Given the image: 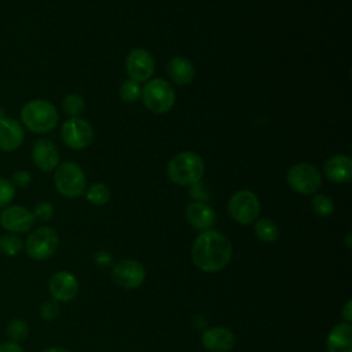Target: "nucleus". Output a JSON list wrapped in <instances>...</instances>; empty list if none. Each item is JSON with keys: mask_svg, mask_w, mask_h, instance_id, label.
<instances>
[{"mask_svg": "<svg viewBox=\"0 0 352 352\" xmlns=\"http://www.w3.org/2000/svg\"><path fill=\"white\" fill-rule=\"evenodd\" d=\"M32 160L43 172L54 170L59 164V153L50 139H38L32 148Z\"/></svg>", "mask_w": 352, "mask_h": 352, "instance_id": "obj_15", "label": "nucleus"}, {"mask_svg": "<svg viewBox=\"0 0 352 352\" xmlns=\"http://www.w3.org/2000/svg\"><path fill=\"white\" fill-rule=\"evenodd\" d=\"M23 248V242L19 236L7 234L0 238V252L6 256H15L18 254Z\"/></svg>", "mask_w": 352, "mask_h": 352, "instance_id": "obj_26", "label": "nucleus"}, {"mask_svg": "<svg viewBox=\"0 0 352 352\" xmlns=\"http://www.w3.org/2000/svg\"><path fill=\"white\" fill-rule=\"evenodd\" d=\"M286 180L296 192L302 195H314L322 187L320 172L307 162L293 165L286 173Z\"/></svg>", "mask_w": 352, "mask_h": 352, "instance_id": "obj_7", "label": "nucleus"}, {"mask_svg": "<svg viewBox=\"0 0 352 352\" xmlns=\"http://www.w3.org/2000/svg\"><path fill=\"white\" fill-rule=\"evenodd\" d=\"M191 257L195 267L205 272L224 270L232 257V246L226 235L214 230L202 231L194 241Z\"/></svg>", "mask_w": 352, "mask_h": 352, "instance_id": "obj_1", "label": "nucleus"}, {"mask_svg": "<svg viewBox=\"0 0 352 352\" xmlns=\"http://www.w3.org/2000/svg\"><path fill=\"white\" fill-rule=\"evenodd\" d=\"M352 301L351 300H348L346 301V304H345V307H344V309H342V318L345 319V322L346 323H351V320H352Z\"/></svg>", "mask_w": 352, "mask_h": 352, "instance_id": "obj_35", "label": "nucleus"}, {"mask_svg": "<svg viewBox=\"0 0 352 352\" xmlns=\"http://www.w3.org/2000/svg\"><path fill=\"white\" fill-rule=\"evenodd\" d=\"M254 232L260 241L267 243H274L279 238L278 226L271 219H267V217H263L254 221Z\"/></svg>", "mask_w": 352, "mask_h": 352, "instance_id": "obj_21", "label": "nucleus"}, {"mask_svg": "<svg viewBox=\"0 0 352 352\" xmlns=\"http://www.w3.org/2000/svg\"><path fill=\"white\" fill-rule=\"evenodd\" d=\"M142 98L150 111L164 114L175 104V89L164 78H150L142 89Z\"/></svg>", "mask_w": 352, "mask_h": 352, "instance_id": "obj_4", "label": "nucleus"}, {"mask_svg": "<svg viewBox=\"0 0 352 352\" xmlns=\"http://www.w3.org/2000/svg\"><path fill=\"white\" fill-rule=\"evenodd\" d=\"M30 182H32V175L25 169L16 170L12 175V180H11V183L16 187H26L30 184Z\"/></svg>", "mask_w": 352, "mask_h": 352, "instance_id": "obj_32", "label": "nucleus"}, {"mask_svg": "<svg viewBox=\"0 0 352 352\" xmlns=\"http://www.w3.org/2000/svg\"><path fill=\"white\" fill-rule=\"evenodd\" d=\"M0 352H23V349L18 342L8 341V342L0 344Z\"/></svg>", "mask_w": 352, "mask_h": 352, "instance_id": "obj_34", "label": "nucleus"}, {"mask_svg": "<svg viewBox=\"0 0 352 352\" xmlns=\"http://www.w3.org/2000/svg\"><path fill=\"white\" fill-rule=\"evenodd\" d=\"M25 132L22 125L10 117L0 120V148L3 151H15L23 143Z\"/></svg>", "mask_w": 352, "mask_h": 352, "instance_id": "obj_17", "label": "nucleus"}, {"mask_svg": "<svg viewBox=\"0 0 352 352\" xmlns=\"http://www.w3.org/2000/svg\"><path fill=\"white\" fill-rule=\"evenodd\" d=\"M168 74L176 85H188L195 76L192 63L184 56H173L168 62Z\"/></svg>", "mask_w": 352, "mask_h": 352, "instance_id": "obj_20", "label": "nucleus"}, {"mask_svg": "<svg viewBox=\"0 0 352 352\" xmlns=\"http://www.w3.org/2000/svg\"><path fill=\"white\" fill-rule=\"evenodd\" d=\"M168 177L177 186H191L205 173L204 160L192 151H182L172 157L166 168Z\"/></svg>", "mask_w": 352, "mask_h": 352, "instance_id": "obj_2", "label": "nucleus"}, {"mask_svg": "<svg viewBox=\"0 0 352 352\" xmlns=\"http://www.w3.org/2000/svg\"><path fill=\"white\" fill-rule=\"evenodd\" d=\"M54 183L58 192L66 198H77L85 192L87 180L80 165L66 161L56 166Z\"/></svg>", "mask_w": 352, "mask_h": 352, "instance_id": "obj_5", "label": "nucleus"}, {"mask_svg": "<svg viewBox=\"0 0 352 352\" xmlns=\"http://www.w3.org/2000/svg\"><path fill=\"white\" fill-rule=\"evenodd\" d=\"M351 238H352V234H351V232H348V234H346V236H345V245H346V248H352Z\"/></svg>", "mask_w": 352, "mask_h": 352, "instance_id": "obj_37", "label": "nucleus"}, {"mask_svg": "<svg viewBox=\"0 0 352 352\" xmlns=\"http://www.w3.org/2000/svg\"><path fill=\"white\" fill-rule=\"evenodd\" d=\"M15 197V186L11 180L0 179V208H6Z\"/></svg>", "mask_w": 352, "mask_h": 352, "instance_id": "obj_28", "label": "nucleus"}, {"mask_svg": "<svg viewBox=\"0 0 352 352\" xmlns=\"http://www.w3.org/2000/svg\"><path fill=\"white\" fill-rule=\"evenodd\" d=\"M60 312V308H59V304L56 300H47L41 304L40 307V316L44 319V320H54Z\"/></svg>", "mask_w": 352, "mask_h": 352, "instance_id": "obj_29", "label": "nucleus"}, {"mask_svg": "<svg viewBox=\"0 0 352 352\" xmlns=\"http://www.w3.org/2000/svg\"><path fill=\"white\" fill-rule=\"evenodd\" d=\"M59 246V235L51 227H40L34 230L26 241V253L33 260L50 258Z\"/></svg>", "mask_w": 352, "mask_h": 352, "instance_id": "obj_8", "label": "nucleus"}, {"mask_svg": "<svg viewBox=\"0 0 352 352\" xmlns=\"http://www.w3.org/2000/svg\"><path fill=\"white\" fill-rule=\"evenodd\" d=\"M23 125L34 133H47L58 124V111L55 106L44 99L28 102L21 110Z\"/></svg>", "mask_w": 352, "mask_h": 352, "instance_id": "obj_3", "label": "nucleus"}, {"mask_svg": "<svg viewBox=\"0 0 352 352\" xmlns=\"http://www.w3.org/2000/svg\"><path fill=\"white\" fill-rule=\"evenodd\" d=\"M154 67L155 65L151 54L143 48L132 50L125 60L128 77L138 82L148 81L154 73Z\"/></svg>", "mask_w": 352, "mask_h": 352, "instance_id": "obj_11", "label": "nucleus"}, {"mask_svg": "<svg viewBox=\"0 0 352 352\" xmlns=\"http://www.w3.org/2000/svg\"><path fill=\"white\" fill-rule=\"evenodd\" d=\"M311 206L314 213L319 217H329L334 212V202L326 194H314Z\"/></svg>", "mask_w": 352, "mask_h": 352, "instance_id": "obj_23", "label": "nucleus"}, {"mask_svg": "<svg viewBox=\"0 0 352 352\" xmlns=\"http://www.w3.org/2000/svg\"><path fill=\"white\" fill-rule=\"evenodd\" d=\"M33 216L40 221H48L54 216V206L47 201H41L36 205Z\"/></svg>", "mask_w": 352, "mask_h": 352, "instance_id": "obj_30", "label": "nucleus"}, {"mask_svg": "<svg viewBox=\"0 0 352 352\" xmlns=\"http://www.w3.org/2000/svg\"><path fill=\"white\" fill-rule=\"evenodd\" d=\"M85 197L92 205L102 206V205H106L110 201L111 192H110V188L104 183L98 182V183H94L88 187V190L85 192Z\"/></svg>", "mask_w": 352, "mask_h": 352, "instance_id": "obj_22", "label": "nucleus"}, {"mask_svg": "<svg viewBox=\"0 0 352 352\" xmlns=\"http://www.w3.org/2000/svg\"><path fill=\"white\" fill-rule=\"evenodd\" d=\"M43 352H70V351L66 348H62V346H51Z\"/></svg>", "mask_w": 352, "mask_h": 352, "instance_id": "obj_36", "label": "nucleus"}, {"mask_svg": "<svg viewBox=\"0 0 352 352\" xmlns=\"http://www.w3.org/2000/svg\"><path fill=\"white\" fill-rule=\"evenodd\" d=\"M63 111L70 117H78L85 109V100L78 94H69L62 100Z\"/></svg>", "mask_w": 352, "mask_h": 352, "instance_id": "obj_24", "label": "nucleus"}, {"mask_svg": "<svg viewBox=\"0 0 352 352\" xmlns=\"http://www.w3.org/2000/svg\"><path fill=\"white\" fill-rule=\"evenodd\" d=\"M201 341L210 352H230L235 345V336L228 327L214 326L202 333Z\"/></svg>", "mask_w": 352, "mask_h": 352, "instance_id": "obj_14", "label": "nucleus"}, {"mask_svg": "<svg viewBox=\"0 0 352 352\" xmlns=\"http://www.w3.org/2000/svg\"><path fill=\"white\" fill-rule=\"evenodd\" d=\"M95 263L99 267H109L113 263V257L109 252L106 250H99L95 253Z\"/></svg>", "mask_w": 352, "mask_h": 352, "instance_id": "obj_33", "label": "nucleus"}, {"mask_svg": "<svg viewBox=\"0 0 352 352\" xmlns=\"http://www.w3.org/2000/svg\"><path fill=\"white\" fill-rule=\"evenodd\" d=\"M187 221L199 231L212 230L216 223V212L208 204L202 201H194L187 205L184 210Z\"/></svg>", "mask_w": 352, "mask_h": 352, "instance_id": "obj_16", "label": "nucleus"}, {"mask_svg": "<svg viewBox=\"0 0 352 352\" xmlns=\"http://www.w3.org/2000/svg\"><path fill=\"white\" fill-rule=\"evenodd\" d=\"M48 289L54 300L67 302L76 298L78 293V280L69 271H58L51 276Z\"/></svg>", "mask_w": 352, "mask_h": 352, "instance_id": "obj_13", "label": "nucleus"}, {"mask_svg": "<svg viewBox=\"0 0 352 352\" xmlns=\"http://www.w3.org/2000/svg\"><path fill=\"white\" fill-rule=\"evenodd\" d=\"M327 352H352V326L341 322L336 324L326 338Z\"/></svg>", "mask_w": 352, "mask_h": 352, "instance_id": "obj_19", "label": "nucleus"}, {"mask_svg": "<svg viewBox=\"0 0 352 352\" xmlns=\"http://www.w3.org/2000/svg\"><path fill=\"white\" fill-rule=\"evenodd\" d=\"M111 278L120 287L136 289L144 282L146 270L139 261L125 258L113 265Z\"/></svg>", "mask_w": 352, "mask_h": 352, "instance_id": "obj_10", "label": "nucleus"}, {"mask_svg": "<svg viewBox=\"0 0 352 352\" xmlns=\"http://www.w3.org/2000/svg\"><path fill=\"white\" fill-rule=\"evenodd\" d=\"M29 326L22 319H12L7 326V336L12 342L23 341L28 337Z\"/></svg>", "mask_w": 352, "mask_h": 352, "instance_id": "obj_25", "label": "nucleus"}, {"mask_svg": "<svg viewBox=\"0 0 352 352\" xmlns=\"http://www.w3.org/2000/svg\"><path fill=\"white\" fill-rule=\"evenodd\" d=\"M227 210L232 220L248 226L257 220L260 214V201L253 191L239 190L231 195Z\"/></svg>", "mask_w": 352, "mask_h": 352, "instance_id": "obj_6", "label": "nucleus"}, {"mask_svg": "<svg viewBox=\"0 0 352 352\" xmlns=\"http://www.w3.org/2000/svg\"><path fill=\"white\" fill-rule=\"evenodd\" d=\"M190 195L191 198H194L195 201H205L209 198V191L205 188V186L202 184V182H197L194 184H191V190H190Z\"/></svg>", "mask_w": 352, "mask_h": 352, "instance_id": "obj_31", "label": "nucleus"}, {"mask_svg": "<svg viewBox=\"0 0 352 352\" xmlns=\"http://www.w3.org/2000/svg\"><path fill=\"white\" fill-rule=\"evenodd\" d=\"M34 216L25 206H6L0 213V224L11 232H26L33 227Z\"/></svg>", "mask_w": 352, "mask_h": 352, "instance_id": "obj_12", "label": "nucleus"}, {"mask_svg": "<svg viewBox=\"0 0 352 352\" xmlns=\"http://www.w3.org/2000/svg\"><path fill=\"white\" fill-rule=\"evenodd\" d=\"M323 172L334 183H349L352 179V160L345 154L333 155L326 160Z\"/></svg>", "mask_w": 352, "mask_h": 352, "instance_id": "obj_18", "label": "nucleus"}, {"mask_svg": "<svg viewBox=\"0 0 352 352\" xmlns=\"http://www.w3.org/2000/svg\"><path fill=\"white\" fill-rule=\"evenodd\" d=\"M120 96L124 102H135L142 96V87L135 80H125L120 87Z\"/></svg>", "mask_w": 352, "mask_h": 352, "instance_id": "obj_27", "label": "nucleus"}, {"mask_svg": "<svg viewBox=\"0 0 352 352\" xmlns=\"http://www.w3.org/2000/svg\"><path fill=\"white\" fill-rule=\"evenodd\" d=\"M60 136L70 148L82 150L92 143L94 129L88 121L80 117H70L62 124Z\"/></svg>", "mask_w": 352, "mask_h": 352, "instance_id": "obj_9", "label": "nucleus"}]
</instances>
